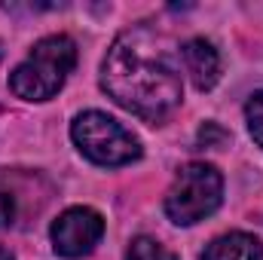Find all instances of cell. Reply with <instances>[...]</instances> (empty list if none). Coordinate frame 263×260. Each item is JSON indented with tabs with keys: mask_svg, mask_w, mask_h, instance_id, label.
Returning a JSON list of instances; mask_svg holds the SVG:
<instances>
[{
	"mask_svg": "<svg viewBox=\"0 0 263 260\" xmlns=\"http://www.w3.org/2000/svg\"><path fill=\"white\" fill-rule=\"evenodd\" d=\"M181 62H184V70L190 73L196 89L208 92V89L217 86V80H220V55L208 40H202V37L187 40L181 46Z\"/></svg>",
	"mask_w": 263,
	"mask_h": 260,
	"instance_id": "6",
	"label": "cell"
},
{
	"mask_svg": "<svg viewBox=\"0 0 263 260\" xmlns=\"http://www.w3.org/2000/svg\"><path fill=\"white\" fill-rule=\"evenodd\" d=\"M126 260H178V257H175L162 242H156V239H150V236H138V239H132Z\"/></svg>",
	"mask_w": 263,
	"mask_h": 260,
	"instance_id": "8",
	"label": "cell"
},
{
	"mask_svg": "<svg viewBox=\"0 0 263 260\" xmlns=\"http://www.w3.org/2000/svg\"><path fill=\"white\" fill-rule=\"evenodd\" d=\"M202 260H263V242L251 233H227L205 245Z\"/></svg>",
	"mask_w": 263,
	"mask_h": 260,
	"instance_id": "7",
	"label": "cell"
},
{
	"mask_svg": "<svg viewBox=\"0 0 263 260\" xmlns=\"http://www.w3.org/2000/svg\"><path fill=\"white\" fill-rule=\"evenodd\" d=\"M12 220H15V199L6 187H0V230L12 227Z\"/></svg>",
	"mask_w": 263,
	"mask_h": 260,
	"instance_id": "10",
	"label": "cell"
},
{
	"mask_svg": "<svg viewBox=\"0 0 263 260\" xmlns=\"http://www.w3.org/2000/svg\"><path fill=\"white\" fill-rule=\"evenodd\" d=\"M101 89L129 114L159 123L184 98L181 49L150 22L126 28L104 55Z\"/></svg>",
	"mask_w": 263,
	"mask_h": 260,
	"instance_id": "1",
	"label": "cell"
},
{
	"mask_svg": "<svg viewBox=\"0 0 263 260\" xmlns=\"http://www.w3.org/2000/svg\"><path fill=\"white\" fill-rule=\"evenodd\" d=\"M0 260H15V257H12V251H9V248H3V245H0Z\"/></svg>",
	"mask_w": 263,
	"mask_h": 260,
	"instance_id": "11",
	"label": "cell"
},
{
	"mask_svg": "<svg viewBox=\"0 0 263 260\" xmlns=\"http://www.w3.org/2000/svg\"><path fill=\"white\" fill-rule=\"evenodd\" d=\"M223 199V178L208 162H190L178 172L165 193V214L178 227H193L214 214Z\"/></svg>",
	"mask_w": 263,
	"mask_h": 260,
	"instance_id": "3",
	"label": "cell"
},
{
	"mask_svg": "<svg viewBox=\"0 0 263 260\" xmlns=\"http://www.w3.org/2000/svg\"><path fill=\"white\" fill-rule=\"evenodd\" d=\"M77 65V43L65 34L43 37L34 43L28 59L9 73V89L25 101H49L67 83Z\"/></svg>",
	"mask_w": 263,
	"mask_h": 260,
	"instance_id": "2",
	"label": "cell"
},
{
	"mask_svg": "<svg viewBox=\"0 0 263 260\" xmlns=\"http://www.w3.org/2000/svg\"><path fill=\"white\" fill-rule=\"evenodd\" d=\"M104 236V217L95 211V208H86V205H73L62 211L49 230V239H52V248L55 254L62 257H83L89 254Z\"/></svg>",
	"mask_w": 263,
	"mask_h": 260,
	"instance_id": "5",
	"label": "cell"
},
{
	"mask_svg": "<svg viewBox=\"0 0 263 260\" xmlns=\"http://www.w3.org/2000/svg\"><path fill=\"white\" fill-rule=\"evenodd\" d=\"M245 120H248V132H251V138L263 147V92L251 95V101L245 104Z\"/></svg>",
	"mask_w": 263,
	"mask_h": 260,
	"instance_id": "9",
	"label": "cell"
},
{
	"mask_svg": "<svg viewBox=\"0 0 263 260\" xmlns=\"http://www.w3.org/2000/svg\"><path fill=\"white\" fill-rule=\"evenodd\" d=\"M70 138L77 150L95 165H129L141 156V144L123 123L101 110H86L73 120Z\"/></svg>",
	"mask_w": 263,
	"mask_h": 260,
	"instance_id": "4",
	"label": "cell"
}]
</instances>
